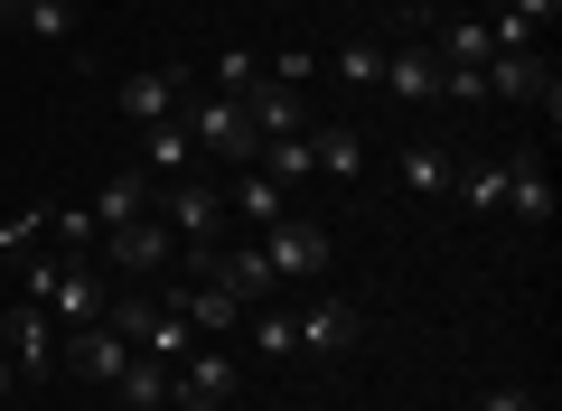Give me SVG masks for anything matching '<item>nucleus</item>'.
I'll list each match as a JSON object with an SVG mask.
<instances>
[{
  "label": "nucleus",
  "mask_w": 562,
  "mask_h": 411,
  "mask_svg": "<svg viewBox=\"0 0 562 411\" xmlns=\"http://www.w3.org/2000/svg\"><path fill=\"white\" fill-rule=\"evenodd\" d=\"M20 299H38V309L66 318V328H94L103 318L94 253H20Z\"/></svg>",
  "instance_id": "nucleus-1"
},
{
  "label": "nucleus",
  "mask_w": 562,
  "mask_h": 411,
  "mask_svg": "<svg viewBox=\"0 0 562 411\" xmlns=\"http://www.w3.org/2000/svg\"><path fill=\"white\" fill-rule=\"evenodd\" d=\"M103 328L132 336V355H160V365H179V355L206 346V336L179 318V299H122V309H103Z\"/></svg>",
  "instance_id": "nucleus-2"
},
{
  "label": "nucleus",
  "mask_w": 562,
  "mask_h": 411,
  "mask_svg": "<svg viewBox=\"0 0 562 411\" xmlns=\"http://www.w3.org/2000/svg\"><path fill=\"white\" fill-rule=\"evenodd\" d=\"M179 132L198 140V150H216V159H235V169H254V122H244V103L235 94H188L179 103Z\"/></svg>",
  "instance_id": "nucleus-3"
},
{
  "label": "nucleus",
  "mask_w": 562,
  "mask_h": 411,
  "mask_svg": "<svg viewBox=\"0 0 562 411\" xmlns=\"http://www.w3.org/2000/svg\"><path fill=\"white\" fill-rule=\"evenodd\" d=\"M0 346H10V374H57L66 365V336H57V318L38 309V299H20V309H0Z\"/></svg>",
  "instance_id": "nucleus-4"
},
{
  "label": "nucleus",
  "mask_w": 562,
  "mask_h": 411,
  "mask_svg": "<svg viewBox=\"0 0 562 411\" xmlns=\"http://www.w3.org/2000/svg\"><path fill=\"white\" fill-rule=\"evenodd\" d=\"M160 225H169L179 243H216V225H225V187H216V178H198V169L169 178V187H160Z\"/></svg>",
  "instance_id": "nucleus-5"
},
{
  "label": "nucleus",
  "mask_w": 562,
  "mask_h": 411,
  "mask_svg": "<svg viewBox=\"0 0 562 411\" xmlns=\"http://www.w3.org/2000/svg\"><path fill=\"white\" fill-rule=\"evenodd\" d=\"M262 262H272V281H319L328 272V225H310V216H281V225H262Z\"/></svg>",
  "instance_id": "nucleus-6"
},
{
  "label": "nucleus",
  "mask_w": 562,
  "mask_h": 411,
  "mask_svg": "<svg viewBox=\"0 0 562 411\" xmlns=\"http://www.w3.org/2000/svg\"><path fill=\"white\" fill-rule=\"evenodd\" d=\"M113 103L140 122V132H150V122H179V103H188V76H179V66H132V76L113 84Z\"/></svg>",
  "instance_id": "nucleus-7"
},
{
  "label": "nucleus",
  "mask_w": 562,
  "mask_h": 411,
  "mask_svg": "<svg viewBox=\"0 0 562 411\" xmlns=\"http://www.w3.org/2000/svg\"><path fill=\"white\" fill-rule=\"evenodd\" d=\"M244 122H254V140H281V132H310V94L301 84H272V76H254L244 84Z\"/></svg>",
  "instance_id": "nucleus-8"
},
{
  "label": "nucleus",
  "mask_w": 562,
  "mask_h": 411,
  "mask_svg": "<svg viewBox=\"0 0 562 411\" xmlns=\"http://www.w3.org/2000/svg\"><path fill=\"white\" fill-rule=\"evenodd\" d=\"M291 328H301V346H310V355H347V346L366 336V309H357V299H338V290H319L301 318H291Z\"/></svg>",
  "instance_id": "nucleus-9"
},
{
  "label": "nucleus",
  "mask_w": 562,
  "mask_h": 411,
  "mask_svg": "<svg viewBox=\"0 0 562 411\" xmlns=\"http://www.w3.org/2000/svg\"><path fill=\"white\" fill-rule=\"evenodd\" d=\"M487 94H506V103H543V122L562 113V84H553V66L525 47V57H487Z\"/></svg>",
  "instance_id": "nucleus-10"
},
{
  "label": "nucleus",
  "mask_w": 562,
  "mask_h": 411,
  "mask_svg": "<svg viewBox=\"0 0 562 411\" xmlns=\"http://www.w3.org/2000/svg\"><path fill=\"white\" fill-rule=\"evenodd\" d=\"M85 216H94V235H113V225H140V216H160V178H150V169L103 178V196L85 206Z\"/></svg>",
  "instance_id": "nucleus-11"
},
{
  "label": "nucleus",
  "mask_w": 562,
  "mask_h": 411,
  "mask_svg": "<svg viewBox=\"0 0 562 411\" xmlns=\"http://www.w3.org/2000/svg\"><path fill=\"white\" fill-rule=\"evenodd\" d=\"M103 253H113V272H169V262H179V235H169L160 216H140V225H113Z\"/></svg>",
  "instance_id": "nucleus-12"
},
{
  "label": "nucleus",
  "mask_w": 562,
  "mask_h": 411,
  "mask_svg": "<svg viewBox=\"0 0 562 411\" xmlns=\"http://www.w3.org/2000/svg\"><path fill=\"white\" fill-rule=\"evenodd\" d=\"M66 365L85 374V384H122V365H132V336H113L94 318V328H66Z\"/></svg>",
  "instance_id": "nucleus-13"
},
{
  "label": "nucleus",
  "mask_w": 562,
  "mask_h": 411,
  "mask_svg": "<svg viewBox=\"0 0 562 411\" xmlns=\"http://www.w3.org/2000/svg\"><path fill=\"white\" fill-rule=\"evenodd\" d=\"M169 299H179V318H188V328L206 336V346H216V336H235V328H244V309H235V299L216 290V281H169Z\"/></svg>",
  "instance_id": "nucleus-14"
},
{
  "label": "nucleus",
  "mask_w": 562,
  "mask_h": 411,
  "mask_svg": "<svg viewBox=\"0 0 562 411\" xmlns=\"http://www.w3.org/2000/svg\"><path fill=\"white\" fill-rule=\"evenodd\" d=\"M384 94L394 103H441V57L431 47H384Z\"/></svg>",
  "instance_id": "nucleus-15"
},
{
  "label": "nucleus",
  "mask_w": 562,
  "mask_h": 411,
  "mask_svg": "<svg viewBox=\"0 0 562 411\" xmlns=\"http://www.w3.org/2000/svg\"><path fill=\"white\" fill-rule=\"evenodd\" d=\"M225 216H244V235H262V225L291 216V187H281V178H262V169H244L235 187H225Z\"/></svg>",
  "instance_id": "nucleus-16"
},
{
  "label": "nucleus",
  "mask_w": 562,
  "mask_h": 411,
  "mask_svg": "<svg viewBox=\"0 0 562 411\" xmlns=\"http://www.w3.org/2000/svg\"><path fill=\"white\" fill-rule=\"evenodd\" d=\"M506 216L553 225V178H543V159H535V150H516V159H506Z\"/></svg>",
  "instance_id": "nucleus-17"
},
{
  "label": "nucleus",
  "mask_w": 562,
  "mask_h": 411,
  "mask_svg": "<svg viewBox=\"0 0 562 411\" xmlns=\"http://www.w3.org/2000/svg\"><path fill=\"white\" fill-rule=\"evenodd\" d=\"M169 384H179V365H160V355H132V365H122V384H113V402H122V411H160Z\"/></svg>",
  "instance_id": "nucleus-18"
},
{
  "label": "nucleus",
  "mask_w": 562,
  "mask_h": 411,
  "mask_svg": "<svg viewBox=\"0 0 562 411\" xmlns=\"http://www.w3.org/2000/svg\"><path fill=\"white\" fill-rule=\"evenodd\" d=\"M235 384H244V365H235V355H216V346L179 355V392H206V402H235Z\"/></svg>",
  "instance_id": "nucleus-19"
},
{
  "label": "nucleus",
  "mask_w": 562,
  "mask_h": 411,
  "mask_svg": "<svg viewBox=\"0 0 562 411\" xmlns=\"http://www.w3.org/2000/svg\"><path fill=\"white\" fill-rule=\"evenodd\" d=\"M140 169H150V178L169 187V178H188V169H198V140H188L179 122H150V140H140Z\"/></svg>",
  "instance_id": "nucleus-20"
},
{
  "label": "nucleus",
  "mask_w": 562,
  "mask_h": 411,
  "mask_svg": "<svg viewBox=\"0 0 562 411\" xmlns=\"http://www.w3.org/2000/svg\"><path fill=\"white\" fill-rule=\"evenodd\" d=\"M403 187L413 196H450L460 187V159H450L441 140H413V150H403Z\"/></svg>",
  "instance_id": "nucleus-21"
},
{
  "label": "nucleus",
  "mask_w": 562,
  "mask_h": 411,
  "mask_svg": "<svg viewBox=\"0 0 562 411\" xmlns=\"http://www.w3.org/2000/svg\"><path fill=\"white\" fill-rule=\"evenodd\" d=\"M310 169H328V178H357V169H366V140L347 132V122H319V132H310Z\"/></svg>",
  "instance_id": "nucleus-22"
},
{
  "label": "nucleus",
  "mask_w": 562,
  "mask_h": 411,
  "mask_svg": "<svg viewBox=\"0 0 562 411\" xmlns=\"http://www.w3.org/2000/svg\"><path fill=\"white\" fill-rule=\"evenodd\" d=\"M431 57H441V66H487V57H497V47H487V20H479V10H460V20L431 38Z\"/></svg>",
  "instance_id": "nucleus-23"
},
{
  "label": "nucleus",
  "mask_w": 562,
  "mask_h": 411,
  "mask_svg": "<svg viewBox=\"0 0 562 411\" xmlns=\"http://www.w3.org/2000/svg\"><path fill=\"white\" fill-rule=\"evenodd\" d=\"M0 28H38V38H66V28H76V0H0Z\"/></svg>",
  "instance_id": "nucleus-24"
},
{
  "label": "nucleus",
  "mask_w": 562,
  "mask_h": 411,
  "mask_svg": "<svg viewBox=\"0 0 562 411\" xmlns=\"http://www.w3.org/2000/svg\"><path fill=\"white\" fill-rule=\"evenodd\" d=\"M450 196H460L469 216H497V206H506V159H497V169H460V187H450Z\"/></svg>",
  "instance_id": "nucleus-25"
},
{
  "label": "nucleus",
  "mask_w": 562,
  "mask_h": 411,
  "mask_svg": "<svg viewBox=\"0 0 562 411\" xmlns=\"http://www.w3.org/2000/svg\"><path fill=\"white\" fill-rule=\"evenodd\" d=\"M328 76H338V84H384V47L375 38H347L338 57H328Z\"/></svg>",
  "instance_id": "nucleus-26"
},
{
  "label": "nucleus",
  "mask_w": 562,
  "mask_h": 411,
  "mask_svg": "<svg viewBox=\"0 0 562 411\" xmlns=\"http://www.w3.org/2000/svg\"><path fill=\"white\" fill-rule=\"evenodd\" d=\"M254 355H301V328H291V309H254Z\"/></svg>",
  "instance_id": "nucleus-27"
},
{
  "label": "nucleus",
  "mask_w": 562,
  "mask_h": 411,
  "mask_svg": "<svg viewBox=\"0 0 562 411\" xmlns=\"http://www.w3.org/2000/svg\"><path fill=\"white\" fill-rule=\"evenodd\" d=\"M254 76H262V57H244V47H225V57L206 66V94H244Z\"/></svg>",
  "instance_id": "nucleus-28"
},
{
  "label": "nucleus",
  "mask_w": 562,
  "mask_h": 411,
  "mask_svg": "<svg viewBox=\"0 0 562 411\" xmlns=\"http://www.w3.org/2000/svg\"><path fill=\"white\" fill-rule=\"evenodd\" d=\"M262 76H272V84H301V94H310L319 57H310V47H272V57H262Z\"/></svg>",
  "instance_id": "nucleus-29"
},
{
  "label": "nucleus",
  "mask_w": 562,
  "mask_h": 411,
  "mask_svg": "<svg viewBox=\"0 0 562 411\" xmlns=\"http://www.w3.org/2000/svg\"><path fill=\"white\" fill-rule=\"evenodd\" d=\"M38 235H47V206H20V216L0 225V253H29V243H38Z\"/></svg>",
  "instance_id": "nucleus-30"
},
{
  "label": "nucleus",
  "mask_w": 562,
  "mask_h": 411,
  "mask_svg": "<svg viewBox=\"0 0 562 411\" xmlns=\"http://www.w3.org/2000/svg\"><path fill=\"white\" fill-rule=\"evenodd\" d=\"M469 411H543V402H535V392H525V384H497V392H479V402H469Z\"/></svg>",
  "instance_id": "nucleus-31"
},
{
  "label": "nucleus",
  "mask_w": 562,
  "mask_h": 411,
  "mask_svg": "<svg viewBox=\"0 0 562 411\" xmlns=\"http://www.w3.org/2000/svg\"><path fill=\"white\" fill-rule=\"evenodd\" d=\"M160 411H225V402H206V392H179V384H169V402Z\"/></svg>",
  "instance_id": "nucleus-32"
},
{
  "label": "nucleus",
  "mask_w": 562,
  "mask_h": 411,
  "mask_svg": "<svg viewBox=\"0 0 562 411\" xmlns=\"http://www.w3.org/2000/svg\"><path fill=\"white\" fill-rule=\"evenodd\" d=\"M506 10H516V20H535V28H543V20H553V10H562V0H506Z\"/></svg>",
  "instance_id": "nucleus-33"
},
{
  "label": "nucleus",
  "mask_w": 562,
  "mask_h": 411,
  "mask_svg": "<svg viewBox=\"0 0 562 411\" xmlns=\"http://www.w3.org/2000/svg\"><path fill=\"white\" fill-rule=\"evenodd\" d=\"M10 384H20V374H10V346H0V392H10Z\"/></svg>",
  "instance_id": "nucleus-34"
},
{
  "label": "nucleus",
  "mask_w": 562,
  "mask_h": 411,
  "mask_svg": "<svg viewBox=\"0 0 562 411\" xmlns=\"http://www.w3.org/2000/svg\"><path fill=\"white\" fill-rule=\"evenodd\" d=\"M479 10H506V0H479Z\"/></svg>",
  "instance_id": "nucleus-35"
}]
</instances>
